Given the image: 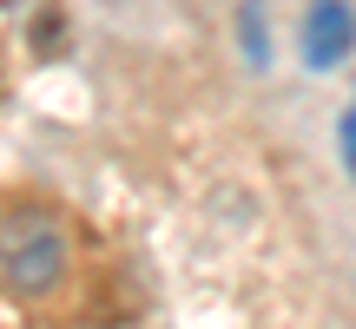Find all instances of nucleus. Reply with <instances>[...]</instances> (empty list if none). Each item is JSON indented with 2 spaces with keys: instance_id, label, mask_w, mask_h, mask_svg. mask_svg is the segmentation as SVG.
Returning <instances> with one entry per match:
<instances>
[{
  "instance_id": "f257e3e1",
  "label": "nucleus",
  "mask_w": 356,
  "mask_h": 329,
  "mask_svg": "<svg viewBox=\"0 0 356 329\" xmlns=\"http://www.w3.org/2000/svg\"><path fill=\"white\" fill-rule=\"evenodd\" d=\"M66 277V224L47 204H13L0 217V283L13 296H53Z\"/></svg>"
},
{
  "instance_id": "f03ea898",
  "label": "nucleus",
  "mask_w": 356,
  "mask_h": 329,
  "mask_svg": "<svg viewBox=\"0 0 356 329\" xmlns=\"http://www.w3.org/2000/svg\"><path fill=\"white\" fill-rule=\"evenodd\" d=\"M356 47V7L350 0H310L304 7V26H297V53H304L310 73H330L343 66Z\"/></svg>"
},
{
  "instance_id": "7ed1b4c3",
  "label": "nucleus",
  "mask_w": 356,
  "mask_h": 329,
  "mask_svg": "<svg viewBox=\"0 0 356 329\" xmlns=\"http://www.w3.org/2000/svg\"><path fill=\"white\" fill-rule=\"evenodd\" d=\"M238 33H244V47H251V66H264V7H257V0L238 13Z\"/></svg>"
},
{
  "instance_id": "20e7f679",
  "label": "nucleus",
  "mask_w": 356,
  "mask_h": 329,
  "mask_svg": "<svg viewBox=\"0 0 356 329\" xmlns=\"http://www.w3.org/2000/svg\"><path fill=\"white\" fill-rule=\"evenodd\" d=\"M337 145H343V164H350V178H356V92H350L343 119H337Z\"/></svg>"
}]
</instances>
